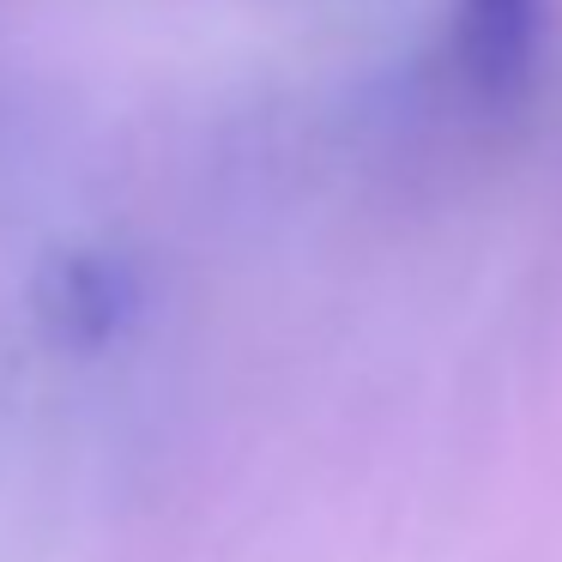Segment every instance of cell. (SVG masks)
I'll list each match as a JSON object with an SVG mask.
<instances>
[{"mask_svg": "<svg viewBox=\"0 0 562 562\" xmlns=\"http://www.w3.org/2000/svg\"><path fill=\"white\" fill-rule=\"evenodd\" d=\"M43 333L61 351H110L139 308V279L110 248H55L31 284Z\"/></svg>", "mask_w": 562, "mask_h": 562, "instance_id": "cell-1", "label": "cell"}, {"mask_svg": "<svg viewBox=\"0 0 562 562\" xmlns=\"http://www.w3.org/2000/svg\"><path fill=\"white\" fill-rule=\"evenodd\" d=\"M550 0H453V74L484 110H514L544 61Z\"/></svg>", "mask_w": 562, "mask_h": 562, "instance_id": "cell-2", "label": "cell"}]
</instances>
